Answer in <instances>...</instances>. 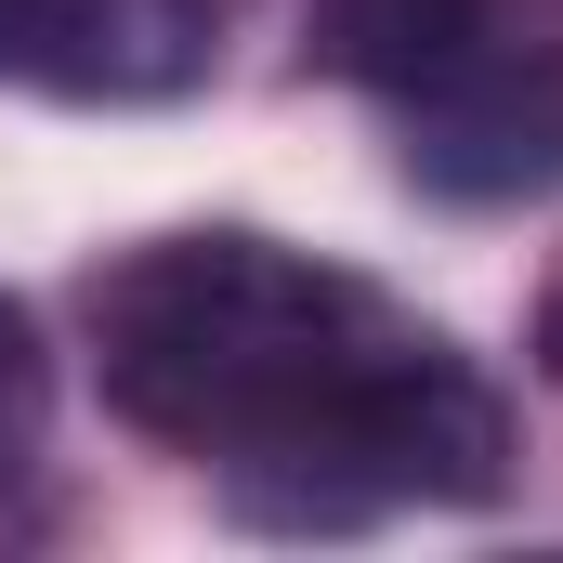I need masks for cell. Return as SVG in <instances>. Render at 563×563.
Wrapping results in <instances>:
<instances>
[{
	"instance_id": "3957f363",
	"label": "cell",
	"mask_w": 563,
	"mask_h": 563,
	"mask_svg": "<svg viewBox=\"0 0 563 563\" xmlns=\"http://www.w3.org/2000/svg\"><path fill=\"white\" fill-rule=\"evenodd\" d=\"M394 119H407V170L432 197H538V184H563V40L498 53Z\"/></svg>"
},
{
	"instance_id": "7a4b0ae2",
	"label": "cell",
	"mask_w": 563,
	"mask_h": 563,
	"mask_svg": "<svg viewBox=\"0 0 563 563\" xmlns=\"http://www.w3.org/2000/svg\"><path fill=\"white\" fill-rule=\"evenodd\" d=\"M0 79L53 106H157L210 79V0H0Z\"/></svg>"
},
{
	"instance_id": "277c9868",
	"label": "cell",
	"mask_w": 563,
	"mask_h": 563,
	"mask_svg": "<svg viewBox=\"0 0 563 563\" xmlns=\"http://www.w3.org/2000/svg\"><path fill=\"white\" fill-rule=\"evenodd\" d=\"M538 40H563V0H301V53L394 106H420L498 53H538Z\"/></svg>"
},
{
	"instance_id": "5b68a950",
	"label": "cell",
	"mask_w": 563,
	"mask_h": 563,
	"mask_svg": "<svg viewBox=\"0 0 563 563\" xmlns=\"http://www.w3.org/2000/svg\"><path fill=\"white\" fill-rule=\"evenodd\" d=\"M40 420H53V367H40V341H26V314L0 301V485L40 459Z\"/></svg>"
},
{
	"instance_id": "8992f818",
	"label": "cell",
	"mask_w": 563,
	"mask_h": 563,
	"mask_svg": "<svg viewBox=\"0 0 563 563\" xmlns=\"http://www.w3.org/2000/svg\"><path fill=\"white\" fill-rule=\"evenodd\" d=\"M538 367L563 380V263H551V288H538Z\"/></svg>"
},
{
	"instance_id": "6da1fadb",
	"label": "cell",
	"mask_w": 563,
	"mask_h": 563,
	"mask_svg": "<svg viewBox=\"0 0 563 563\" xmlns=\"http://www.w3.org/2000/svg\"><path fill=\"white\" fill-rule=\"evenodd\" d=\"M106 407L236 485L250 525H367L511 485V407L367 276L250 223L144 236L92 276Z\"/></svg>"
}]
</instances>
